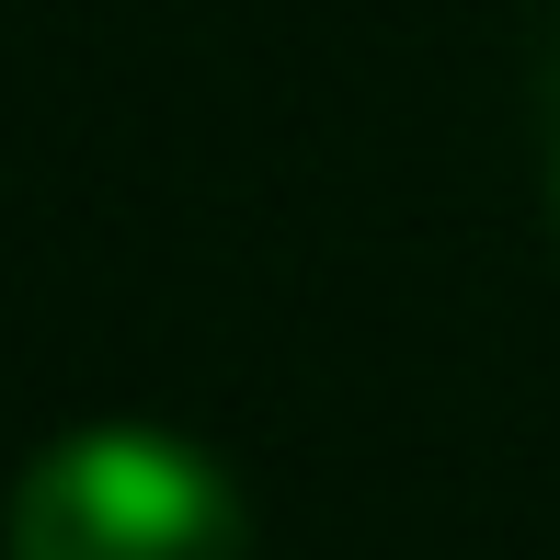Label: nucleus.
Returning a JSON list of instances; mask_svg holds the SVG:
<instances>
[{
  "label": "nucleus",
  "instance_id": "f03ea898",
  "mask_svg": "<svg viewBox=\"0 0 560 560\" xmlns=\"http://www.w3.org/2000/svg\"><path fill=\"white\" fill-rule=\"evenodd\" d=\"M549 218H560V161H549Z\"/></svg>",
  "mask_w": 560,
  "mask_h": 560
},
{
  "label": "nucleus",
  "instance_id": "f257e3e1",
  "mask_svg": "<svg viewBox=\"0 0 560 560\" xmlns=\"http://www.w3.org/2000/svg\"><path fill=\"white\" fill-rule=\"evenodd\" d=\"M12 560H252V503L195 435L81 423L12 480Z\"/></svg>",
  "mask_w": 560,
  "mask_h": 560
}]
</instances>
